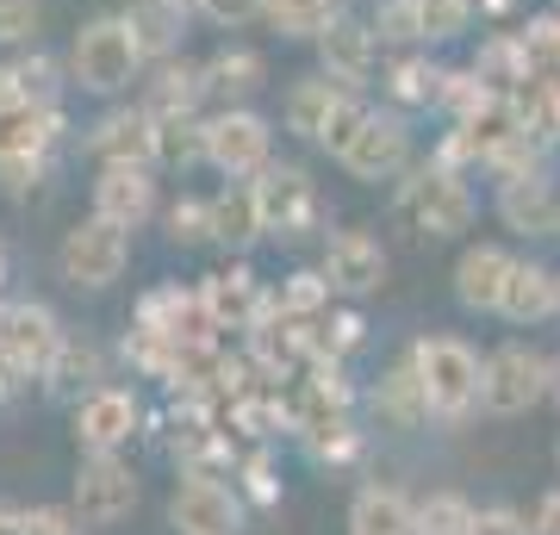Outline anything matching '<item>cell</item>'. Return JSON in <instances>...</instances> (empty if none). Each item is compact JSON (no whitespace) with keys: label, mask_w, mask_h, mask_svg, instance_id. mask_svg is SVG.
<instances>
[{"label":"cell","mask_w":560,"mask_h":535,"mask_svg":"<svg viewBox=\"0 0 560 535\" xmlns=\"http://www.w3.org/2000/svg\"><path fill=\"white\" fill-rule=\"evenodd\" d=\"M529 523H536V535H560V486H548V492L536 498Z\"/></svg>","instance_id":"41"},{"label":"cell","mask_w":560,"mask_h":535,"mask_svg":"<svg viewBox=\"0 0 560 535\" xmlns=\"http://www.w3.org/2000/svg\"><path fill=\"white\" fill-rule=\"evenodd\" d=\"M69 511L81 516V530H113L138 511V474L125 455H81Z\"/></svg>","instance_id":"6"},{"label":"cell","mask_w":560,"mask_h":535,"mask_svg":"<svg viewBox=\"0 0 560 535\" xmlns=\"http://www.w3.org/2000/svg\"><path fill=\"white\" fill-rule=\"evenodd\" d=\"M13 94H20V81H13V69H7V62H0V106H7Z\"/></svg>","instance_id":"43"},{"label":"cell","mask_w":560,"mask_h":535,"mask_svg":"<svg viewBox=\"0 0 560 535\" xmlns=\"http://www.w3.org/2000/svg\"><path fill=\"white\" fill-rule=\"evenodd\" d=\"M261 75H268V69H261V57L256 50H219V57L206 62L200 69V81H206V94H219V100H243V94H256L261 88Z\"/></svg>","instance_id":"26"},{"label":"cell","mask_w":560,"mask_h":535,"mask_svg":"<svg viewBox=\"0 0 560 535\" xmlns=\"http://www.w3.org/2000/svg\"><path fill=\"white\" fill-rule=\"evenodd\" d=\"M324 280H330V293L342 299H368L386 287V249L374 231H330L324 237Z\"/></svg>","instance_id":"14"},{"label":"cell","mask_w":560,"mask_h":535,"mask_svg":"<svg viewBox=\"0 0 560 535\" xmlns=\"http://www.w3.org/2000/svg\"><path fill=\"white\" fill-rule=\"evenodd\" d=\"M548 398L560 405V356H548Z\"/></svg>","instance_id":"44"},{"label":"cell","mask_w":560,"mask_h":535,"mask_svg":"<svg viewBox=\"0 0 560 535\" xmlns=\"http://www.w3.org/2000/svg\"><path fill=\"white\" fill-rule=\"evenodd\" d=\"M555 317H560V299H555Z\"/></svg>","instance_id":"48"},{"label":"cell","mask_w":560,"mask_h":535,"mask_svg":"<svg viewBox=\"0 0 560 535\" xmlns=\"http://www.w3.org/2000/svg\"><path fill=\"white\" fill-rule=\"evenodd\" d=\"M474 535H536V523L511 504H480L474 511Z\"/></svg>","instance_id":"37"},{"label":"cell","mask_w":560,"mask_h":535,"mask_svg":"<svg viewBox=\"0 0 560 535\" xmlns=\"http://www.w3.org/2000/svg\"><path fill=\"white\" fill-rule=\"evenodd\" d=\"M125 261H131V231L106 224L101 212L62 231L57 268H62V280H69V287H113V280L125 275Z\"/></svg>","instance_id":"7"},{"label":"cell","mask_w":560,"mask_h":535,"mask_svg":"<svg viewBox=\"0 0 560 535\" xmlns=\"http://www.w3.org/2000/svg\"><path fill=\"white\" fill-rule=\"evenodd\" d=\"M168 523L175 535H243V492L206 467H187L168 498Z\"/></svg>","instance_id":"8"},{"label":"cell","mask_w":560,"mask_h":535,"mask_svg":"<svg viewBox=\"0 0 560 535\" xmlns=\"http://www.w3.org/2000/svg\"><path fill=\"white\" fill-rule=\"evenodd\" d=\"M548 398V356L529 342H499L480 361V411L486 417H523Z\"/></svg>","instance_id":"4"},{"label":"cell","mask_w":560,"mask_h":535,"mask_svg":"<svg viewBox=\"0 0 560 535\" xmlns=\"http://www.w3.org/2000/svg\"><path fill=\"white\" fill-rule=\"evenodd\" d=\"M212 237L237 243V249H249V243L261 237V212H256V187H249V181H237V187H224V194L212 199Z\"/></svg>","instance_id":"25"},{"label":"cell","mask_w":560,"mask_h":535,"mask_svg":"<svg viewBox=\"0 0 560 535\" xmlns=\"http://www.w3.org/2000/svg\"><path fill=\"white\" fill-rule=\"evenodd\" d=\"M125 20H131L143 57H150V50H175V32H180V20H187V7H168V0H131Z\"/></svg>","instance_id":"29"},{"label":"cell","mask_w":560,"mask_h":535,"mask_svg":"<svg viewBox=\"0 0 560 535\" xmlns=\"http://www.w3.org/2000/svg\"><path fill=\"white\" fill-rule=\"evenodd\" d=\"M194 7H200L212 25H231V32L249 25V20H261V0H194Z\"/></svg>","instance_id":"39"},{"label":"cell","mask_w":560,"mask_h":535,"mask_svg":"<svg viewBox=\"0 0 560 535\" xmlns=\"http://www.w3.org/2000/svg\"><path fill=\"white\" fill-rule=\"evenodd\" d=\"M57 131H62L57 100H32V94L7 100V106H0V181H7V187H25V181L44 168Z\"/></svg>","instance_id":"5"},{"label":"cell","mask_w":560,"mask_h":535,"mask_svg":"<svg viewBox=\"0 0 560 535\" xmlns=\"http://www.w3.org/2000/svg\"><path fill=\"white\" fill-rule=\"evenodd\" d=\"M499 219L517 237H560V194L548 175H511L499 181Z\"/></svg>","instance_id":"17"},{"label":"cell","mask_w":560,"mask_h":535,"mask_svg":"<svg viewBox=\"0 0 560 535\" xmlns=\"http://www.w3.org/2000/svg\"><path fill=\"white\" fill-rule=\"evenodd\" d=\"M69 69H75V81L88 94H119V88H131L143 69V44L131 32V20L125 13L88 20L75 32V44H69Z\"/></svg>","instance_id":"2"},{"label":"cell","mask_w":560,"mask_h":535,"mask_svg":"<svg viewBox=\"0 0 560 535\" xmlns=\"http://www.w3.org/2000/svg\"><path fill=\"white\" fill-rule=\"evenodd\" d=\"M200 299H206V312H212L219 330H261V317H268V299H261V287H256L249 268L206 275L200 280Z\"/></svg>","instance_id":"20"},{"label":"cell","mask_w":560,"mask_h":535,"mask_svg":"<svg viewBox=\"0 0 560 535\" xmlns=\"http://www.w3.org/2000/svg\"><path fill=\"white\" fill-rule=\"evenodd\" d=\"M249 187H256L261 237H305L318 224V194H312L305 168H293V162H268Z\"/></svg>","instance_id":"11"},{"label":"cell","mask_w":560,"mask_h":535,"mask_svg":"<svg viewBox=\"0 0 560 535\" xmlns=\"http://www.w3.org/2000/svg\"><path fill=\"white\" fill-rule=\"evenodd\" d=\"M13 81H20V94L32 100H57V69H50V57H32L13 69Z\"/></svg>","instance_id":"40"},{"label":"cell","mask_w":560,"mask_h":535,"mask_svg":"<svg viewBox=\"0 0 560 535\" xmlns=\"http://www.w3.org/2000/svg\"><path fill=\"white\" fill-rule=\"evenodd\" d=\"M25 535H88V530H81V516L69 504H32L25 511Z\"/></svg>","instance_id":"36"},{"label":"cell","mask_w":560,"mask_h":535,"mask_svg":"<svg viewBox=\"0 0 560 535\" xmlns=\"http://www.w3.org/2000/svg\"><path fill=\"white\" fill-rule=\"evenodd\" d=\"M156 113L150 106H119V113H106L101 125H94V138H88V150L106 162H131V168H156Z\"/></svg>","instance_id":"16"},{"label":"cell","mask_w":560,"mask_h":535,"mask_svg":"<svg viewBox=\"0 0 560 535\" xmlns=\"http://www.w3.org/2000/svg\"><path fill=\"white\" fill-rule=\"evenodd\" d=\"M411 374H418V393H423V417L436 423H460V417L480 411V349L474 342L448 337V330H430V337L411 342Z\"/></svg>","instance_id":"1"},{"label":"cell","mask_w":560,"mask_h":535,"mask_svg":"<svg viewBox=\"0 0 560 535\" xmlns=\"http://www.w3.org/2000/svg\"><path fill=\"white\" fill-rule=\"evenodd\" d=\"M374 32L386 44H418L423 25H418V0H386L381 13H374Z\"/></svg>","instance_id":"33"},{"label":"cell","mask_w":560,"mask_h":535,"mask_svg":"<svg viewBox=\"0 0 560 535\" xmlns=\"http://www.w3.org/2000/svg\"><path fill=\"white\" fill-rule=\"evenodd\" d=\"M511 261H517V256H511V249H499V243H474V249H460V261H455V299H460V312L499 317Z\"/></svg>","instance_id":"18"},{"label":"cell","mask_w":560,"mask_h":535,"mask_svg":"<svg viewBox=\"0 0 560 535\" xmlns=\"http://www.w3.org/2000/svg\"><path fill=\"white\" fill-rule=\"evenodd\" d=\"M555 299H560V275H555V268L517 256V261H511V280H504L499 317H504V324H517V330H536L541 317H555Z\"/></svg>","instance_id":"21"},{"label":"cell","mask_w":560,"mask_h":535,"mask_svg":"<svg viewBox=\"0 0 560 535\" xmlns=\"http://www.w3.org/2000/svg\"><path fill=\"white\" fill-rule=\"evenodd\" d=\"M0 287H7V243H0Z\"/></svg>","instance_id":"45"},{"label":"cell","mask_w":560,"mask_h":535,"mask_svg":"<svg viewBox=\"0 0 560 535\" xmlns=\"http://www.w3.org/2000/svg\"><path fill=\"white\" fill-rule=\"evenodd\" d=\"M280 317H300V324H318V312H330V280L324 275H293L280 287Z\"/></svg>","instance_id":"31"},{"label":"cell","mask_w":560,"mask_h":535,"mask_svg":"<svg viewBox=\"0 0 560 535\" xmlns=\"http://www.w3.org/2000/svg\"><path fill=\"white\" fill-rule=\"evenodd\" d=\"M94 212L119 231H143L156 219V175L131 168V162H106L101 181H94Z\"/></svg>","instance_id":"15"},{"label":"cell","mask_w":560,"mask_h":535,"mask_svg":"<svg viewBox=\"0 0 560 535\" xmlns=\"http://www.w3.org/2000/svg\"><path fill=\"white\" fill-rule=\"evenodd\" d=\"M374 405H381V417L393 423V430H411V423H423V393H418L411 361H399V368H393V374L374 386Z\"/></svg>","instance_id":"28"},{"label":"cell","mask_w":560,"mask_h":535,"mask_svg":"<svg viewBox=\"0 0 560 535\" xmlns=\"http://www.w3.org/2000/svg\"><path fill=\"white\" fill-rule=\"evenodd\" d=\"M474 511L460 492H430L418 498V535H474Z\"/></svg>","instance_id":"30"},{"label":"cell","mask_w":560,"mask_h":535,"mask_svg":"<svg viewBox=\"0 0 560 535\" xmlns=\"http://www.w3.org/2000/svg\"><path fill=\"white\" fill-rule=\"evenodd\" d=\"M38 20H44L38 0H0V44H32Z\"/></svg>","instance_id":"35"},{"label":"cell","mask_w":560,"mask_h":535,"mask_svg":"<svg viewBox=\"0 0 560 535\" xmlns=\"http://www.w3.org/2000/svg\"><path fill=\"white\" fill-rule=\"evenodd\" d=\"M268 119L261 113H249V106H224V113H212V119H200V150L212 168H224L231 181L243 175H261L268 168Z\"/></svg>","instance_id":"9"},{"label":"cell","mask_w":560,"mask_h":535,"mask_svg":"<svg viewBox=\"0 0 560 535\" xmlns=\"http://www.w3.org/2000/svg\"><path fill=\"white\" fill-rule=\"evenodd\" d=\"M143 423V405L131 386H88L75 405V449L81 455H125Z\"/></svg>","instance_id":"10"},{"label":"cell","mask_w":560,"mask_h":535,"mask_svg":"<svg viewBox=\"0 0 560 535\" xmlns=\"http://www.w3.org/2000/svg\"><path fill=\"white\" fill-rule=\"evenodd\" d=\"M261 13L275 20V32L287 38H324L342 20V0H261Z\"/></svg>","instance_id":"27"},{"label":"cell","mask_w":560,"mask_h":535,"mask_svg":"<svg viewBox=\"0 0 560 535\" xmlns=\"http://www.w3.org/2000/svg\"><path fill=\"white\" fill-rule=\"evenodd\" d=\"M162 224H168V237L187 249V243H206L212 237V199H194V194H180L168 212H162Z\"/></svg>","instance_id":"32"},{"label":"cell","mask_w":560,"mask_h":535,"mask_svg":"<svg viewBox=\"0 0 560 535\" xmlns=\"http://www.w3.org/2000/svg\"><path fill=\"white\" fill-rule=\"evenodd\" d=\"M200 100H206V81H200L194 62H162L143 106H150L156 119H194V106H200Z\"/></svg>","instance_id":"24"},{"label":"cell","mask_w":560,"mask_h":535,"mask_svg":"<svg viewBox=\"0 0 560 535\" xmlns=\"http://www.w3.org/2000/svg\"><path fill=\"white\" fill-rule=\"evenodd\" d=\"M168 7H194V0H168Z\"/></svg>","instance_id":"47"},{"label":"cell","mask_w":560,"mask_h":535,"mask_svg":"<svg viewBox=\"0 0 560 535\" xmlns=\"http://www.w3.org/2000/svg\"><path fill=\"white\" fill-rule=\"evenodd\" d=\"M393 94L399 100H436L442 75L436 69H423V62H399V69H393Z\"/></svg>","instance_id":"38"},{"label":"cell","mask_w":560,"mask_h":535,"mask_svg":"<svg viewBox=\"0 0 560 535\" xmlns=\"http://www.w3.org/2000/svg\"><path fill=\"white\" fill-rule=\"evenodd\" d=\"M349 94H355V88H342V81H330V75L300 81V88L287 94V131H300V138L318 143V138H324V125H330V113H337Z\"/></svg>","instance_id":"23"},{"label":"cell","mask_w":560,"mask_h":535,"mask_svg":"<svg viewBox=\"0 0 560 535\" xmlns=\"http://www.w3.org/2000/svg\"><path fill=\"white\" fill-rule=\"evenodd\" d=\"M0 535H25V504H7L0 498Z\"/></svg>","instance_id":"42"},{"label":"cell","mask_w":560,"mask_h":535,"mask_svg":"<svg viewBox=\"0 0 560 535\" xmlns=\"http://www.w3.org/2000/svg\"><path fill=\"white\" fill-rule=\"evenodd\" d=\"M555 467H560V437H555Z\"/></svg>","instance_id":"46"},{"label":"cell","mask_w":560,"mask_h":535,"mask_svg":"<svg viewBox=\"0 0 560 535\" xmlns=\"http://www.w3.org/2000/svg\"><path fill=\"white\" fill-rule=\"evenodd\" d=\"M337 162H342V175H355V181H393L405 162H411V131H405L393 113H374V106H368V119L349 131Z\"/></svg>","instance_id":"13"},{"label":"cell","mask_w":560,"mask_h":535,"mask_svg":"<svg viewBox=\"0 0 560 535\" xmlns=\"http://www.w3.org/2000/svg\"><path fill=\"white\" fill-rule=\"evenodd\" d=\"M349 535H418V498L393 479H368L349 498Z\"/></svg>","instance_id":"19"},{"label":"cell","mask_w":560,"mask_h":535,"mask_svg":"<svg viewBox=\"0 0 560 535\" xmlns=\"http://www.w3.org/2000/svg\"><path fill=\"white\" fill-rule=\"evenodd\" d=\"M399 219L418 237H460L474 224V194L448 162H423L399 181Z\"/></svg>","instance_id":"3"},{"label":"cell","mask_w":560,"mask_h":535,"mask_svg":"<svg viewBox=\"0 0 560 535\" xmlns=\"http://www.w3.org/2000/svg\"><path fill=\"white\" fill-rule=\"evenodd\" d=\"M467 7H474V0H418L423 38H455L460 25H467Z\"/></svg>","instance_id":"34"},{"label":"cell","mask_w":560,"mask_h":535,"mask_svg":"<svg viewBox=\"0 0 560 535\" xmlns=\"http://www.w3.org/2000/svg\"><path fill=\"white\" fill-rule=\"evenodd\" d=\"M318 44H324V75L342 81V88H361V81L374 75V62H381V32L374 25L337 20Z\"/></svg>","instance_id":"22"},{"label":"cell","mask_w":560,"mask_h":535,"mask_svg":"<svg viewBox=\"0 0 560 535\" xmlns=\"http://www.w3.org/2000/svg\"><path fill=\"white\" fill-rule=\"evenodd\" d=\"M62 324L50 305H38V299H20V305H7L0 312V349H7V361L20 368V380L32 374H50V361L62 356Z\"/></svg>","instance_id":"12"}]
</instances>
